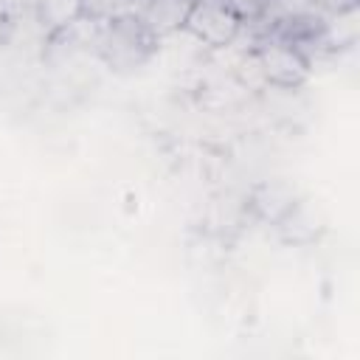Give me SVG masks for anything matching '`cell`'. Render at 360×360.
<instances>
[{
	"label": "cell",
	"mask_w": 360,
	"mask_h": 360,
	"mask_svg": "<svg viewBox=\"0 0 360 360\" xmlns=\"http://www.w3.org/2000/svg\"><path fill=\"white\" fill-rule=\"evenodd\" d=\"M37 22L45 34V39L62 28H68L70 22H76L79 17H84V6L82 0H37Z\"/></svg>",
	"instance_id": "cell-7"
},
{
	"label": "cell",
	"mask_w": 360,
	"mask_h": 360,
	"mask_svg": "<svg viewBox=\"0 0 360 360\" xmlns=\"http://www.w3.org/2000/svg\"><path fill=\"white\" fill-rule=\"evenodd\" d=\"M84 6V17L93 20H112L118 14L132 11V0H82Z\"/></svg>",
	"instance_id": "cell-9"
},
{
	"label": "cell",
	"mask_w": 360,
	"mask_h": 360,
	"mask_svg": "<svg viewBox=\"0 0 360 360\" xmlns=\"http://www.w3.org/2000/svg\"><path fill=\"white\" fill-rule=\"evenodd\" d=\"M236 79H239V84H242V87H248V90L270 87V84H267V79H264V70H262V65H259V56H256V51H253V48H250V51L242 56V62L236 65Z\"/></svg>",
	"instance_id": "cell-8"
},
{
	"label": "cell",
	"mask_w": 360,
	"mask_h": 360,
	"mask_svg": "<svg viewBox=\"0 0 360 360\" xmlns=\"http://www.w3.org/2000/svg\"><path fill=\"white\" fill-rule=\"evenodd\" d=\"M228 3H231V8L242 17V22H245V20L253 22V20H262V17H264V11L270 8L273 0H228Z\"/></svg>",
	"instance_id": "cell-10"
},
{
	"label": "cell",
	"mask_w": 360,
	"mask_h": 360,
	"mask_svg": "<svg viewBox=\"0 0 360 360\" xmlns=\"http://www.w3.org/2000/svg\"><path fill=\"white\" fill-rule=\"evenodd\" d=\"M256 56L259 65L264 70L267 84L273 87H284V90H295L301 87L309 73H312V59L301 51L298 42L287 39V37H273V39H262L256 42Z\"/></svg>",
	"instance_id": "cell-2"
},
{
	"label": "cell",
	"mask_w": 360,
	"mask_h": 360,
	"mask_svg": "<svg viewBox=\"0 0 360 360\" xmlns=\"http://www.w3.org/2000/svg\"><path fill=\"white\" fill-rule=\"evenodd\" d=\"M315 6H321L323 11H329L332 17L338 14H349V11H357V0H315Z\"/></svg>",
	"instance_id": "cell-12"
},
{
	"label": "cell",
	"mask_w": 360,
	"mask_h": 360,
	"mask_svg": "<svg viewBox=\"0 0 360 360\" xmlns=\"http://www.w3.org/2000/svg\"><path fill=\"white\" fill-rule=\"evenodd\" d=\"M34 8H37V0H0V20L14 22L17 17H25V14L37 17Z\"/></svg>",
	"instance_id": "cell-11"
},
{
	"label": "cell",
	"mask_w": 360,
	"mask_h": 360,
	"mask_svg": "<svg viewBox=\"0 0 360 360\" xmlns=\"http://www.w3.org/2000/svg\"><path fill=\"white\" fill-rule=\"evenodd\" d=\"M281 242L287 245H312L326 231V214L312 197H298L276 222Z\"/></svg>",
	"instance_id": "cell-4"
},
{
	"label": "cell",
	"mask_w": 360,
	"mask_h": 360,
	"mask_svg": "<svg viewBox=\"0 0 360 360\" xmlns=\"http://www.w3.org/2000/svg\"><path fill=\"white\" fill-rule=\"evenodd\" d=\"M191 0H132V14L141 17V22L158 37H169L174 31H183V20Z\"/></svg>",
	"instance_id": "cell-5"
},
{
	"label": "cell",
	"mask_w": 360,
	"mask_h": 360,
	"mask_svg": "<svg viewBox=\"0 0 360 360\" xmlns=\"http://www.w3.org/2000/svg\"><path fill=\"white\" fill-rule=\"evenodd\" d=\"M158 51V37L141 22L138 14L127 11L112 20H101L98 59L115 73H132L143 68Z\"/></svg>",
	"instance_id": "cell-1"
},
{
	"label": "cell",
	"mask_w": 360,
	"mask_h": 360,
	"mask_svg": "<svg viewBox=\"0 0 360 360\" xmlns=\"http://www.w3.org/2000/svg\"><path fill=\"white\" fill-rule=\"evenodd\" d=\"M242 25V17L228 0H191L183 20V31L208 48H228L239 37Z\"/></svg>",
	"instance_id": "cell-3"
},
{
	"label": "cell",
	"mask_w": 360,
	"mask_h": 360,
	"mask_svg": "<svg viewBox=\"0 0 360 360\" xmlns=\"http://www.w3.org/2000/svg\"><path fill=\"white\" fill-rule=\"evenodd\" d=\"M298 197H301V194L295 191L292 183H287V180H270V183H262V186L253 188L248 205L253 208V214H256L259 219L276 222Z\"/></svg>",
	"instance_id": "cell-6"
}]
</instances>
